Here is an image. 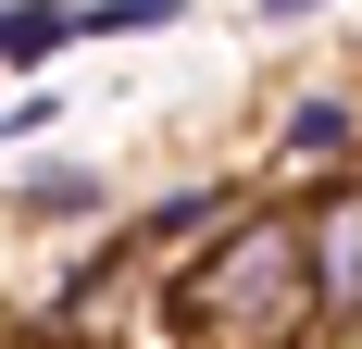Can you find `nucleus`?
Segmentation results:
<instances>
[{"mask_svg": "<svg viewBox=\"0 0 362 349\" xmlns=\"http://www.w3.org/2000/svg\"><path fill=\"white\" fill-rule=\"evenodd\" d=\"M288 200H300V237H313V312H325V337H362V174H313Z\"/></svg>", "mask_w": 362, "mask_h": 349, "instance_id": "2", "label": "nucleus"}, {"mask_svg": "<svg viewBox=\"0 0 362 349\" xmlns=\"http://www.w3.org/2000/svg\"><path fill=\"white\" fill-rule=\"evenodd\" d=\"M238 212H250V187H213V174H187V187H163V200L125 225V237H138V262H150V275H187V262H200V249H213Z\"/></svg>", "mask_w": 362, "mask_h": 349, "instance_id": "3", "label": "nucleus"}, {"mask_svg": "<svg viewBox=\"0 0 362 349\" xmlns=\"http://www.w3.org/2000/svg\"><path fill=\"white\" fill-rule=\"evenodd\" d=\"M300 13H325V0H262V25H300Z\"/></svg>", "mask_w": 362, "mask_h": 349, "instance_id": "10", "label": "nucleus"}, {"mask_svg": "<svg viewBox=\"0 0 362 349\" xmlns=\"http://www.w3.org/2000/svg\"><path fill=\"white\" fill-rule=\"evenodd\" d=\"M187 25V0H75V37H163Z\"/></svg>", "mask_w": 362, "mask_h": 349, "instance_id": "8", "label": "nucleus"}, {"mask_svg": "<svg viewBox=\"0 0 362 349\" xmlns=\"http://www.w3.org/2000/svg\"><path fill=\"white\" fill-rule=\"evenodd\" d=\"M163 324H175V349H300V337H325L300 200H250L187 275H163Z\"/></svg>", "mask_w": 362, "mask_h": 349, "instance_id": "1", "label": "nucleus"}, {"mask_svg": "<svg viewBox=\"0 0 362 349\" xmlns=\"http://www.w3.org/2000/svg\"><path fill=\"white\" fill-rule=\"evenodd\" d=\"M50 125H63V88H37V75H25V100H0V150L50 138Z\"/></svg>", "mask_w": 362, "mask_h": 349, "instance_id": "9", "label": "nucleus"}, {"mask_svg": "<svg viewBox=\"0 0 362 349\" xmlns=\"http://www.w3.org/2000/svg\"><path fill=\"white\" fill-rule=\"evenodd\" d=\"M275 162L313 187V174H362V88H300L275 112Z\"/></svg>", "mask_w": 362, "mask_h": 349, "instance_id": "4", "label": "nucleus"}, {"mask_svg": "<svg viewBox=\"0 0 362 349\" xmlns=\"http://www.w3.org/2000/svg\"><path fill=\"white\" fill-rule=\"evenodd\" d=\"M50 50H75V0H0V63L37 75Z\"/></svg>", "mask_w": 362, "mask_h": 349, "instance_id": "6", "label": "nucleus"}, {"mask_svg": "<svg viewBox=\"0 0 362 349\" xmlns=\"http://www.w3.org/2000/svg\"><path fill=\"white\" fill-rule=\"evenodd\" d=\"M138 275H150V262H138V237L112 225V237H100V249H88V262L63 275V300H50V337H88V324H100V312H112V300H125Z\"/></svg>", "mask_w": 362, "mask_h": 349, "instance_id": "5", "label": "nucleus"}, {"mask_svg": "<svg viewBox=\"0 0 362 349\" xmlns=\"http://www.w3.org/2000/svg\"><path fill=\"white\" fill-rule=\"evenodd\" d=\"M100 212H112V187L88 162H37L25 174V225H100Z\"/></svg>", "mask_w": 362, "mask_h": 349, "instance_id": "7", "label": "nucleus"}, {"mask_svg": "<svg viewBox=\"0 0 362 349\" xmlns=\"http://www.w3.org/2000/svg\"><path fill=\"white\" fill-rule=\"evenodd\" d=\"M0 349H75V337H50V324H37V337H0Z\"/></svg>", "mask_w": 362, "mask_h": 349, "instance_id": "11", "label": "nucleus"}]
</instances>
